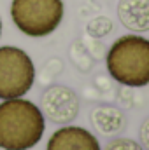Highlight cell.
Listing matches in <instances>:
<instances>
[{
    "label": "cell",
    "mask_w": 149,
    "mask_h": 150,
    "mask_svg": "<svg viewBox=\"0 0 149 150\" xmlns=\"http://www.w3.org/2000/svg\"><path fill=\"white\" fill-rule=\"evenodd\" d=\"M63 0H12L11 18L16 28L27 37H47L62 23Z\"/></svg>",
    "instance_id": "3957f363"
},
{
    "label": "cell",
    "mask_w": 149,
    "mask_h": 150,
    "mask_svg": "<svg viewBox=\"0 0 149 150\" xmlns=\"http://www.w3.org/2000/svg\"><path fill=\"white\" fill-rule=\"evenodd\" d=\"M117 18L130 32H149V0H119Z\"/></svg>",
    "instance_id": "52a82bcc"
},
{
    "label": "cell",
    "mask_w": 149,
    "mask_h": 150,
    "mask_svg": "<svg viewBox=\"0 0 149 150\" xmlns=\"http://www.w3.org/2000/svg\"><path fill=\"white\" fill-rule=\"evenodd\" d=\"M139 136H140V145L144 150H149V117L140 124L139 129Z\"/></svg>",
    "instance_id": "8fae6325"
},
{
    "label": "cell",
    "mask_w": 149,
    "mask_h": 150,
    "mask_svg": "<svg viewBox=\"0 0 149 150\" xmlns=\"http://www.w3.org/2000/svg\"><path fill=\"white\" fill-rule=\"evenodd\" d=\"M102 150H144L140 143L132 138H114Z\"/></svg>",
    "instance_id": "30bf717a"
},
{
    "label": "cell",
    "mask_w": 149,
    "mask_h": 150,
    "mask_svg": "<svg viewBox=\"0 0 149 150\" xmlns=\"http://www.w3.org/2000/svg\"><path fill=\"white\" fill-rule=\"evenodd\" d=\"M35 67L32 58L19 47H0V100L23 98L34 86Z\"/></svg>",
    "instance_id": "277c9868"
},
{
    "label": "cell",
    "mask_w": 149,
    "mask_h": 150,
    "mask_svg": "<svg viewBox=\"0 0 149 150\" xmlns=\"http://www.w3.org/2000/svg\"><path fill=\"white\" fill-rule=\"evenodd\" d=\"M105 65L109 75L126 87H144L149 84V38L123 35L107 51Z\"/></svg>",
    "instance_id": "7a4b0ae2"
},
{
    "label": "cell",
    "mask_w": 149,
    "mask_h": 150,
    "mask_svg": "<svg viewBox=\"0 0 149 150\" xmlns=\"http://www.w3.org/2000/svg\"><path fill=\"white\" fill-rule=\"evenodd\" d=\"M46 119L35 103L12 98L0 103V149L30 150L42 140Z\"/></svg>",
    "instance_id": "6da1fadb"
},
{
    "label": "cell",
    "mask_w": 149,
    "mask_h": 150,
    "mask_svg": "<svg viewBox=\"0 0 149 150\" xmlns=\"http://www.w3.org/2000/svg\"><path fill=\"white\" fill-rule=\"evenodd\" d=\"M114 30V23L105 16H98L86 25V33L91 38H104Z\"/></svg>",
    "instance_id": "9c48e42d"
},
{
    "label": "cell",
    "mask_w": 149,
    "mask_h": 150,
    "mask_svg": "<svg viewBox=\"0 0 149 150\" xmlns=\"http://www.w3.org/2000/svg\"><path fill=\"white\" fill-rule=\"evenodd\" d=\"M40 112L49 122L67 126L79 113V98L67 86H51L40 98Z\"/></svg>",
    "instance_id": "5b68a950"
},
{
    "label": "cell",
    "mask_w": 149,
    "mask_h": 150,
    "mask_svg": "<svg viewBox=\"0 0 149 150\" xmlns=\"http://www.w3.org/2000/svg\"><path fill=\"white\" fill-rule=\"evenodd\" d=\"M0 33H2V21H0Z\"/></svg>",
    "instance_id": "7c38bea8"
},
{
    "label": "cell",
    "mask_w": 149,
    "mask_h": 150,
    "mask_svg": "<svg viewBox=\"0 0 149 150\" xmlns=\"http://www.w3.org/2000/svg\"><path fill=\"white\" fill-rule=\"evenodd\" d=\"M46 150H102L95 134L79 126H63L47 140Z\"/></svg>",
    "instance_id": "8992f818"
},
{
    "label": "cell",
    "mask_w": 149,
    "mask_h": 150,
    "mask_svg": "<svg viewBox=\"0 0 149 150\" xmlns=\"http://www.w3.org/2000/svg\"><path fill=\"white\" fill-rule=\"evenodd\" d=\"M91 124L93 127L102 133V134H117L123 131L125 124H126V117L125 112L117 107L112 105H100L95 107L91 110Z\"/></svg>",
    "instance_id": "ba28073f"
}]
</instances>
